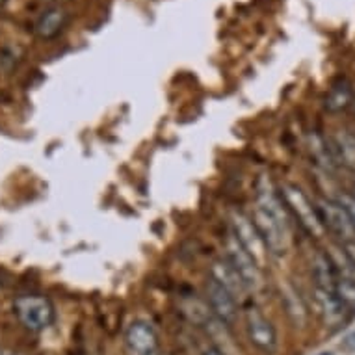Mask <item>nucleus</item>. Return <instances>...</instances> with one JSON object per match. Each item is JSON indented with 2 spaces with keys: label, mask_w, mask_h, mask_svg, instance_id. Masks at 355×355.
Here are the masks:
<instances>
[{
  "label": "nucleus",
  "mask_w": 355,
  "mask_h": 355,
  "mask_svg": "<svg viewBox=\"0 0 355 355\" xmlns=\"http://www.w3.org/2000/svg\"><path fill=\"white\" fill-rule=\"evenodd\" d=\"M251 221L255 223L270 255H285L291 248V221L283 207V199L266 175H262L257 184V203Z\"/></svg>",
  "instance_id": "f257e3e1"
},
{
  "label": "nucleus",
  "mask_w": 355,
  "mask_h": 355,
  "mask_svg": "<svg viewBox=\"0 0 355 355\" xmlns=\"http://www.w3.org/2000/svg\"><path fill=\"white\" fill-rule=\"evenodd\" d=\"M281 199L286 205V209L291 210L294 218L300 221L305 231H307L313 239H322L326 229L322 225L320 216L316 210V205L307 198V193L303 192L302 188L296 184H283L281 187Z\"/></svg>",
  "instance_id": "f03ea898"
},
{
  "label": "nucleus",
  "mask_w": 355,
  "mask_h": 355,
  "mask_svg": "<svg viewBox=\"0 0 355 355\" xmlns=\"http://www.w3.org/2000/svg\"><path fill=\"white\" fill-rule=\"evenodd\" d=\"M231 233L239 244L248 251V255L257 262L259 268H264L266 262H268V248L264 244V240L257 231L255 223L251 221V218H248L242 212H233L231 216Z\"/></svg>",
  "instance_id": "7ed1b4c3"
},
{
  "label": "nucleus",
  "mask_w": 355,
  "mask_h": 355,
  "mask_svg": "<svg viewBox=\"0 0 355 355\" xmlns=\"http://www.w3.org/2000/svg\"><path fill=\"white\" fill-rule=\"evenodd\" d=\"M15 315L24 329L28 331H43L54 320L53 305L41 296H21L15 300Z\"/></svg>",
  "instance_id": "20e7f679"
},
{
  "label": "nucleus",
  "mask_w": 355,
  "mask_h": 355,
  "mask_svg": "<svg viewBox=\"0 0 355 355\" xmlns=\"http://www.w3.org/2000/svg\"><path fill=\"white\" fill-rule=\"evenodd\" d=\"M316 210H318L324 229L329 231L333 236H337L340 244L355 240V229L349 221L348 212L344 210V207L337 199H320L316 203Z\"/></svg>",
  "instance_id": "39448f33"
},
{
  "label": "nucleus",
  "mask_w": 355,
  "mask_h": 355,
  "mask_svg": "<svg viewBox=\"0 0 355 355\" xmlns=\"http://www.w3.org/2000/svg\"><path fill=\"white\" fill-rule=\"evenodd\" d=\"M225 251H227L229 264L233 266L234 272L239 274L244 286L248 291H259L262 285V270L257 266V262L248 255V251L239 244V240L234 239L233 233L227 236L225 242Z\"/></svg>",
  "instance_id": "423d86ee"
},
{
  "label": "nucleus",
  "mask_w": 355,
  "mask_h": 355,
  "mask_svg": "<svg viewBox=\"0 0 355 355\" xmlns=\"http://www.w3.org/2000/svg\"><path fill=\"white\" fill-rule=\"evenodd\" d=\"M245 331H248L250 343L257 349L268 355L277 349V331L274 324L262 315L259 309L253 307L245 313Z\"/></svg>",
  "instance_id": "0eeeda50"
},
{
  "label": "nucleus",
  "mask_w": 355,
  "mask_h": 355,
  "mask_svg": "<svg viewBox=\"0 0 355 355\" xmlns=\"http://www.w3.org/2000/svg\"><path fill=\"white\" fill-rule=\"evenodd\" d=\"M205 296H207V303H209L212 315L221 324L233 326L236 318H239V303H236V297L212 279L207 281V285H205Z\"/></svg>",
  "instance_id": "6e6552de"
},
{
  "label": "nucleus",
  "mask_w": 355,
  "mask_h": 355,
  "mask_svg": "<svg viewBox=\"0 0 355 355\" xmlns=\"http://www.w3.org/2000/svg\"><path fill=\"white\" fill-rule=\"evenodd\" d=\"M125 343L130 355H155L158 348V337L149 322H132L125 335Z\"/></svg>",
  "instance_id": "1a4fd4ad"
},
{
  "label": "nucleus",
  "mask_w": 355,
  "mask_h": 355,
  "mask_svg": "<svg viewBox=\"0 0 355 355\" xmlns=\"http://www.w3.org/2000/svg\"><path fill=\"white\" fill-rule=\"evenodd\" d=\"M315 303L318 315L327 327H340L348 320L349 313L335 296V292L315 286Z\"/></svg>",
  "instance_id": "9d476101"
},
{
  "label": "nucleus",
  "mask_w": 355,
  "mask_h": 355,
  "mask_svg": "<svg viewBox=\"0 0 355 355\" xmlns=\"http://www.w3.org/2000/svg\"><path fill=\"white\" fill-rule=\"evenodd\" d=\"M210 279L216 281L218 285L223 286L227 292H231L234 297H240L248 291L242 279L239 277V274L229 264L227 259H218V261L212 262V266H210Z\"/></svg>",
  "instance_id": "9b49d317"
},
{
  "label": "nucleus",
  "mask_w": 355,
  "mask_h": 355,
  "mask_svg": "<svg viewBox=\"0 0 355 355\" xmlns=\"http://www.w3.org/2000/svg\"><path fill=\"white\" fill-rule=\"evenodd\" d=\"M67 19H69V15H67L64 8H49L47 12L41 13L40 19L35 21V35L41 37V40H53L64 30V26L67 24Z\"/></svg>",
  "instance_id": "f8f14e48"
},
{
  "label": "nucleus",
  "mask_w": 355,
  "mask_h": 355,
  "mask_svg": "<svg viewBox=\"0 0 355 355\" xmlns=\"http://www.w3.org/2000/svg\"><path fill=\"white\" fill-rule=\"evenodd\" d=\"M281 300H283V305H285V311L291 322L296 327H303L309 320V311L305 302L302 300V296L297 294V291L292 285H285L283 291H281Z\"/></svg>",
  "instance_id": "ddd939ff"
},
{
  "label": "nucleus",
  "mask_w": 355,
  "mask_h": 355,
  "mask_svg": "<svg viewBox=\"0 0 355 355\" xmlns=\"http://www.w3.org/2000/svg\"><path fill=\"white\" fill-rule=\"evenodd\" d=\"M333 155L355 173V135L349 130H337L333 136Z\"/></svg>",
  "instance_id": "4468645a"
},
{
  "label": "nucleus",
  "mask_w": 355,
  "mask_h": 355,
  "mask_svg": "<svg viewBox=\"0 0 355 355\" xmlns=\"http://www.w3.org/2000/svg\"><path fill=\"white\" fill-rule=\"evenodd\" d=\"M311 274H313V279H315V286L333 292L335 281H337V274L333 270L331 261H329L327 253H316L315 259H313Z\"/></svg>",
  "instance_id": "2eb2a0df"
},
{
  "label": "nucleus",
  "mask_w": 355,
  "mask_h": 355,
  "mask_svg": "<svg viewBox=\"0 0 355 355\" xmlns=\"http://www.w3.org/2000/svg\"><path fill=\"white\" fill-rule=\"evenodd\" d=\"M309 149H311V155L315 157V160L320 164L322 168H335V155H333V149H327L326 140H324L322 136H311V138H309Z\"/></svg>",
  "instance_id": "dca6fc26"
},
{
  "label": "nucleus",
  "mask_w": 355,
  "mask_h": 355,
  "mask_svg": "<svg viewBox=\"0 0 355 355\" xmlns=\"http://www.w3.org/2000/svg\"><path fill=\"white\" fill-rule=\"evenodd\" d=\"M335 296L340 300L348 313H355V281L344 279V277H337L335 281Z\"/></svg>",
  "instance_id": "f3484780"
},
{
  "label": "nucleus",
  "mask_w": 355,
  "mask_h": 355,
  "mask_svg": "<svg viewBox=\"0 0 355 355\" xmlns=\"http://www.w3.org/2000/svg\"><path fill=\"white\" fill-rule=\"evenodd\" d=\"M349 103H352V89H349V86L343 84V86L333 87L331 94L327 95L326 108L329 112H340L348 108Z\"/></svg>",
  "instance_id": "a211bd4d"
},
{
  "label": "nucleus",
  "mask_w": 355,
  "mask_h": 355,
  "mask_svg": "<svg viewBox=\"0 0 355 355\" xmlns=\"http://www.w3.org/2000/svg\"><path fill=\"white\" fill-rule=\"evenodd\" d=\"M337 201L343 205L344 210L348 212L349 221H352V225H354V229H355V198L352 196V193H343V196H340Z\"/></svg>",
  "instance_id": "6ab92c4d"
},
{
  "label": "nucleus",
  "mask_w": 355,
  "mask_h": 355,
  "mask_svg": "<svg viewBox=\"0 0 355 355\" xmlns=\"http://www.w3.org/2000/svg\"><path fill=\"white\" fill-rule=\"evenodd\" d=\"M340 248H343V251L346 253V257H348L349 261L354 262V266H355V240H352V242H346V244H340Z\"/></svg>",
  "instance_id": "aec40b11"
},
{
  "label": "nucleus",
  "mask_w": 355,
  "mask_h": 355,
  "mask_svg": "<svg viewBox=\"0 0 355 355\" xmlns=\"http://www.w3.org/2000/svg\"><path fill=\"white\" fill-rule=\"evenodd\" d=\"M203 355H225L223 352H220V349H216V348H209L207 352H205Z\"/></svg>",
  "instance_id": "412c9836"
},
{
  "label": "nucleus",
  "mask_w": 355,
  "mask_h": 355,
  "mask_svg": "<svg viewBox=\"0 0 355 355\" xmlns=\"http://www.w3.org/2000/svg\"><path fill=\"white\" fill-rule=\"evenodd\" d=\"M346 344H348L352 349H355V333H354V335H349V337L346 338Z\"/></svg>",
  "instance_id": "4be33fe9"
},
{
  "label": "nucleus",
  "mask_w": 355,
  "mask_h": 355,
  "mask_svg": "<svg viewBox=\"0 0 355 355\" xmlns=\"http://www.w3.org/2000/svg\"><path fill=\"white\" fill-rule=\"evenodd\" d=\"M320 355H331V354H329V352H326V354H320Z\"/></svg>",
  "instance_id": "5701e85b"
},
{
  "label": "nucleus",
  "mask_w": 355,
  "mask_h": 355,
  "mask_svg": "<svg viewBox=\"0 0 355 355\" xmlns=\"http://www.w3.org/2000/svg\"><path fill=\"white\" fill-rule=\"evenodd\" d=\"M352 196H354V198H355V184H354V193H352Z\"/></svg>",
  "instance_id": "b1692460"
},
{
  "label": "nucleus",
  "mask_w": 355,
  "mask_h": 355,
  "mask_svg": "<svg viewBox=\"0 0 355 355\" xmlns=\"http://www.w3.org/2000/svg\"><path fill=\"white\" fill-rule=\"evenodd\" d=\"M0 4H4V0H0Z\"/></svg>",
  "instance_id": "393cba45"
}]
</instances>
